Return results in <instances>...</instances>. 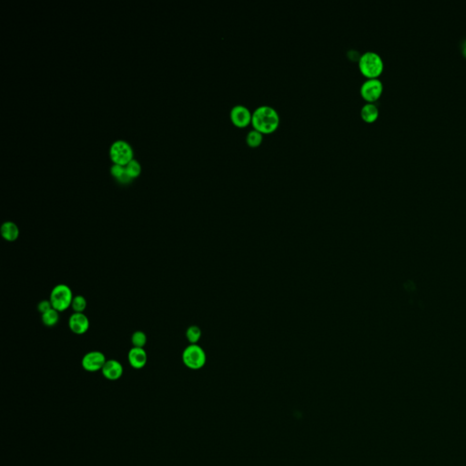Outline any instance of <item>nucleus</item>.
<instances>
[{
    "label": "nucleus",
    "instance_id": "1",
    "mask_svg": "<svg viewBox=\"0 0 466 466\" xmlns=\"http://www.w3.org/2000/svg\"><path fill=\"white\" fill-rule=\"evenodd\" d=\"M251 124L253 128L262 133H272L280 124V115L273 107L269 105L259 106L252 112Z\"/></svg>",
    "mask_w": 466,
    "mask_h": 466
},
{
    "label": "nucleus",
    "instance_id": "2",
    "mask_svg": "<svg viewBox=\"0 0 466 466\" xmlns=\"http://www.w3.org/2000/svg\"><path fill=\"white\" fill-rule=\"evenodd\" d=\"M384 68V59L375 51H365L359 58V69L367 78H378L383 73Z\"/></svg>",
    "mask_w": 466,
    "mask_h": 466
},
{
    "label": "nucleus",
    "instance_id": "3",
    "mask_svg": "<svg viewBox=\"0 0 466 466\" xmlns=\"http://www.w3.org/2000/svg\"><path fill=\"white\" fill-rule=\"evenodd\" d=\"M73 298V292L69 286L58 284L53 288L49 301L52 304L53 309L58 311V312H62L71 307Z\"/></svg>",
    "mask_w": 466,
    "mask_h": 466
},
{
    "label": "nucleus",
    "instance_id": "4",
    "mask_svg": "<svg viewBox=\"0 0 466 466\" xmlns=\"http://www.w3.org/2000/svg\"><path fill=\"white\" fill-rule=\"evenodd\" d=\"M206 353L198 344H191L183 350L182 361L187 367L192 370H198L206 363Z\"/></svg>",
    "mask_w": 466,
    "mask_h": 466
},
{
    "label": "nucleus",
    "instance_id": "5",
    "mask_svg": "<svg viewBox=\"0 0 466 466\" xmlns=\"http://www.w3.org/2000/svg\"><path fill=\"white\" fill-rule=\"evenodd\" d=\"M132 156L133 153L130 146L123 140H117L111 146V159L115 165L126 166L129 161L132 160Z\"/></svg>",
    "mask_w": 466,
    "mask_h": 466
},
{
    "label": "nucleus",
    "instance_id": "6",
    "mask_svg": "<svg viewBox=\"0 0 466 466\" xmlns=\"http://www.w3.org/2000/svg\"><path fill=\"white\" fill-rule=\"evenodd\" d=\"M384 91V84L378 78H367L361 84L360 92L361 97L367 102H374L382 96Z\"/></svg>",
    "mask_w": 466,
    "mask_h": 466
},
{
    "label": "nucleus",
    "instance_id": "7",
    "mask_svg": "<svg viewBox=\"0 0 466 466\" xmlns=\"http://www.w3.org/2000/svg\"><path fill=\"white\" fill-rule=\"evenodd\" d=\"M106 357L104 353L99 350H93L86 353L82 359V367L87 372L94 373L101 371L106 363Z\"/></svg>",
    "mask_w": 466,
    "mask_h": 466
},
{
    "label": "nucleus",
    "instance_id": "8",
    "mask_svg": "<svg viewBox=\"0 0 466 466\" xmlns=\"http://www.w3.org/2000/svg\"><path fill=\"white\" fill-rule=\"evenodd\" d=\"M230 116L233 124L239 128H244L251 122L252 113L242 104L233 106L230 112Z\"/></svg>",
    "mask_w": 466,
    "mask_h": 466
},
{
    "label": "nucleus",
    "instance_id": "9",
    "mask_svg": "<svg viewBox=\"0 0 466 466\" xmlns=\"http://www.w3.org/2000/svg\"><path fill=\"white\" fill-rule=\"evenodd\" d=\"M69 326L70 331L78 334L82 335L85 334L89 329V320L87 315L79 312H74L71 315L69 320Z\"/></svg>",
    "mask_w": 466,
    "mask_h": 466
},
{
    "label": "nucleus",
    "instance_id": "10",
    "mask_svg": "<svg viewBox=\"0 0 466 466\" xmlns=\"http://www.w3.org/2000/svg\"><path fill=\"white\" fill-rule=\"evenodd\" d=\"M101 372L106 379L116 381L123 375L122 364L116 360H107Z\"/></svg>",
    "mask_w": 466,
    "mask_h": 466
},
{
    "label": "nucleus",
    "instance_id": "11",
    "mask_svg": "<svg viewBox=\"0 0 466 466\" xmlns=\"http://www.w3.org/2000/svg\"><path fill=\"white\" fill-rule=\"evenodd\" d=\"M128 363L134 369H142L147 364L148 354L144 348L132 347L128 353Z\"/></svg>",
    "mask_w": 466,
    "mask_h": 466
},
{
    "label": "nucleus",
    "instance_id": "12",
    "mask_svg": "<svg viewBox=\"0 0 466 466\" xmlns=\"http://www.w3.org/2000/svg\"><path fill=\"white\" fill-rule=\"evenodd\" d=\"M0 233L3 239H6V241L12 242L18 239L19 236V229L18 225L14 222H4L0 229Z\"/></svg>",
    "mask_w": 466,
    "mask_h": 466
},
{
    "label": "nucleus",
    "instance_id": "13",
    "mask_svg": "<svg viewBox=\"0 0 466 466\" xmlns=\"http://www.w3.org/2000/svg\"><path fill=\"white\" fill-rule=\"evenodd\" d=\"M361 116L362 119L366 122L375 121L379 116L378 107L373 102L365 103L361 108Z\"/></svg>",
    "mask_w": 466,
    "mask_h": 466
},
{
    "label": "nucleus",
    "instance_id": "14",
    "mask_svg": "<svg viewBox=\"0 0 466 466\" xmlns=\"http://www.w3.org/2000/svg\"><path fill=\"white\" fill-rule=\"evenodd\" d=\"M262 140H263V133L255 128L251 129L246 135V141H247V144L250 147L255 148L261 145Z\"/></svg>",
    "mask_w": 466,
    "mask_h": 466
},
{
    "label": "nucleus",
    "instance_id": "15",
    "mask_svg": "<svg viewBox=\"0 0 466 466\" xmlns=\"http://www.w3.org/2000/svg\"><path fill=\"white\" fill-rule=\"evenodd\" d=\"M42 322L47 327L55 326L59 321V312L55 309L49 310L42 314Z\"/></svg>",
    "mask_w": 466,
    "mask_h": 466
},
{
    "label": "nucleus",
    "instance_id": "16",
    "mask_svg": "<svg viewBox=\"0 0 466 466\" xmlns=\"http://www.w3.org/2000/svg\"><path fill=\"white\" fill-rule=\"evenodd\" d=\"M111 173L116 178L117 181H119V182H121V183H128V182H129V181L132 180V179L128 176L127 171H126V169H125L123 166L114 165V166L111 168Z\"/></svg>",
    "mask_w": 466,
    "mask_h": 466
},
{
    "label": "nucleus",
    "instance_id": "17",
    "mask_svg": "<svg viewBox=\"0 0 466 466\" xmlns=\"http://www.w3.org/2000/svg\"><path fill=\"white\" fill-rule=\"evenodd\" d=\"M87 305L86 298L83 297L82 295H77L73 298V301L71 303V308L74 311V312L84 313L85 310L87 308Z\"/></svg>",
    "mask_w": 466,
    "mask_h": 466
},
{
    "label": "nucleus",
    "instance_id": "18",
    "mask_svg": "<svg viewBox=\"0 0 466 466\" xmlns=\"http://www.w3.org/2000/svg\"><path fill=\"white\" fill-rule=\"evenodd\" d=\"M187 340L191 344H196L201 337V331L198 326H191L186 332Z\"/></svg>",
    "mask_w": 466,
    "mask_h": 466
},
{
    "label": "nucleus",
    "instance_id": "19",
    "mask_svg": "<svg viewBox=\"0 0 466 466\" xmlns=\"http://www.w3.org/2000/svg\"><path fill=\"white\" fill-rule=\"evenodd\" d=\"M131 343L133 344V347L144 348L147 344V335L141 331H137L131 336Z\"/></svg>",
    "mask_w": 466,
    "mask_h": 466
},
{
    "label": "nucleus",
    "instance_id": "20",
    "mask_svg": "<svg viewBox=\"0 0 466 466\" xmlns=\"http://www.w3.org/2000/svg\"><path fill=\"white\" fill-rule=\"evenodd\" d=\"M126 171L128 173V176L131 178V179H134V178H137L139 175L140 174V171H141V168H140V165L137 160L135 159H132L131 161H129L127 165H126Z\"/></svg>",
    "mask_w": 466,
    "mask_h": 466
},
{
    "label": "nucleus",
    "instance_id": "21",
    "mask_svg": "<svg viewBox=\"0 0 466 466\" xmlns=\"http://www.w3.org/2000/svg\"><path fill=\"white\" fill-rule=\"evenodd\" d=\"M38 309L39 311L41 314L47 312V311L52 309V304L50 303V301H42L40 303H39L38 305Z\"/></svg>",
    "mask_w": 466,
    "mask_h": 466
},
{
    "label": "nucleus",
    "instance_id": "22",
    "mask_svg": "<svg viewBox=\"0 0 466 466\" xmlns=\"http://www.w3.org/2000/svg\"><path fill=\"white\" fill-rule=\"evenodd\" d=\"M462 53H463V55L466 58V39L464 40V42L462 43Z\"/></svg>",
    "mask_w": 466,
    "mask_h": 466
}]
</instances>
